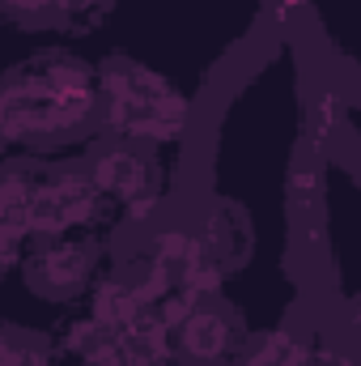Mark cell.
<instances>
[{
	"mask_svg": "<svg viewBox=\"0 0 361 366\" xmlns=\"http://www.w3.org/2000/svg\"><path fill=\"white\" fill-rule=\"evenodd\" d=\"M93 69L73 51H34L0 77V145L39 149L93 119Z\"/></svg>",
	"mask_w": 361,
	"mask_h": 366,
	"instance_id": "cell-1",
	"label": "cell"
},
{
	"mask_svg": "<svg viewBox=\"0 0 361 366\" xmlns=\"http://www.w3.org/2000/svg\"><path fill=\"white\" fill-rule=\"evenodd\" d=\"M98 124L106 141H128L141 149H175L191 124V98L158 69L132 56H106L93 69Z\"/></svg>",
	"mask_w": 361,
	"mask_h": 366,
	"instance_id": "cell-2",
	"label": "cell"
},
{
	"mask_svg": "<svg viewBox=\"0 0 361 366\" xmlns=\"http://www.w3.org/2000/svg\"><path fill=\"white\" fill-rule=\"evenodd\" d=\"M106 200L93 192L86 167H43L39 162V175L34 187L21 204V226L30 234V243H43V239H64V234H93L106 217Z\"/></svg>",
	"mask_w": 361,
	"mask_h": 366,
	"instance_id": "cell-3",
	"label": "cell"
},
{
	"mask_svg": "<svg viewBox=\"0 0 361 366\" xmlns=\"http://www.w3.org/2000/svg\"><path fill=\"white\" fill-rule=\"evenodd\" d=\"M86 175L111 209L128 213V222H145L162 204V162L153 149L106 141L86 158Z\"/></svg>",
	"mask_w": 361,
	"mask_h": 366,
	"instance_id": "cell-4",
	"label": "cell"
},
{
	"mask_svg": "<svg viewBox=\"0 0 361 366\" xmlns=\"http://www.w3.org/2000/svg\"><path fill=\"white\" fill-rule=\"evenodd\" d=\"M102 269V239L98 234H64V239H43L30 243L26 260H21V281L30 294L47 298V302H73L86 298Z\"/></svg>",
	"mask_w": 361,
	"mask_h": 366,
	"instance_id": "cell-5",
	"label": "cell"
},
{
	"mask_svg": "<svg viewBox=\"0 0 361 366\" xmlns=\"http://www.w3.org/2000/svg\"><path fill=\"white\" fill-rule=\"evenodd\" d=\"M171 337H175V354H179V362H191V366L234 362L238 350H243V341H247L238 315H234L230 307H221V298L195 302L187 315L175 320Z\"/></svg>",
	"mask_w": 361,
	"mask_h": 366,
	"instance_id": "cell-6",
	"label": "cell"
},
{
	"mask_svg": "<svg viewBox=\"0 0 361 366\" xmlns=\"http://www.w3.org/2000/svg\"><path fill=\"white\" fill-rule=\"evenodd\" d=\"M195 234H200L204 247L221 260L225 273H234L238 264H247L251 252H255V226H251V217H247L243 209H234V204H217V209L208 213L204 230H195Z\"/></svg>",
	"mask_w": 361,
	"mask_h": 366,
	"instance_id": "cell-7",
	"label": "cell"
},
{
	"mask_svg": "<svg viewBox=\"0 0 361 366\" xmlns=\"http://www.w3.org/2000/svg\"><path fill=\"white\" fill-rule=\"evenodd\" d=\"M310 350H315L310 337H302L293 328H268V332L243 341L238 366H306Z\"/></svg>",
	"mask_w": 361,
	"mask_h": 366,
	"instance_id": "cell-8",
	"label": "cell"
},
{
	"mask_svg": "<svg viewBox=\"0 0 361 366\" xmlns=\"http://www.w3.org/2000/svg\"><path fill=\"white\" fill-rule=\"evenodd\" d=\"M0 366H56V350L21 337L13 324H0Z\"/></svg>",
	"mask_w": 361,
	"mask_h": 366,
	"instance_id": "cell-9",
	"label": "cell"
},
{
	"mask_svg": "<svg viewBox=\"0 0 361 366\" xmlns=\"http://www.w3.org/2000/svg\"><path fill=\"white\" fill-rule=\"evenodd\" d=\"M26 252H30V234H26L21 217L0 204V277L17 273L21 260H26Z\"/></svg>",
	"mask_w": 361,
	"mask_h": 366,
	"instance_id": "cell-10",
	"label": "cell"
},
{
	"mask_svg": "<svg viewBox=\"0 0 361 366\" xmlns=\"http://www.w3.org/2000/svg\"><path fill=\"white\" fill-rule=\"evenodd\" d=\"M106 9V0H51V17L64 21H93Z\"/></svg>",
	"mask_w": 361,
	"mask_h": 366,
	"instance_id": "cell-11",
	"label": "cell"
}]
</instances>
